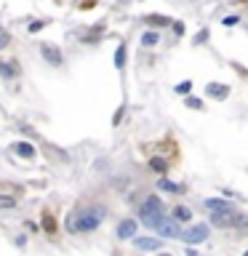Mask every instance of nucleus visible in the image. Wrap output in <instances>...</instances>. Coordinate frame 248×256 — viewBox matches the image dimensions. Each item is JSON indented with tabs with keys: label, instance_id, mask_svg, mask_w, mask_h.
<instances>
[{
	"label": "nucleus",
	"instance_id": "obj_13",
	"mask_svg": "<svg viewBox=\"0 0 248 256\" xmlns=\"http://www.w3.org/2000/svg\"><path fill=\"white\" fill-rule=\"evenodd\" d=\"M11 150H14L19 158H35V147H32L30 141H16V144L11 147Z\"/></svg>",
	"mask_w": 248,
	"mask_h": 256
},
{
	"label": "nucleus",
	"instance_id": "obj_10",
	"mask_svg": "<svg viewBox=\"0 0 248 256\" xmlns=\"http://www.w3.org/2000/svg\"><path fill=\"white\" fill-rule=\"evenodd\" d=\"M232 216H235V211H213L211 214V224L213 227H232Z\"/></svg>",
	"mask_w": 248,
	"mask_h": 256
},
{
	"label": "nucleus",
	"instance_id": "obj_9",
	"mask_svg": "<svg viewBox=\"0 0 248 256\" xmlns=\"http://www.w3.org/2000/svg\"><path fill=\"white\" fill-rule=\"evenodd\" d=\"M134 243H136L139 251H160L163 246L160 237H134Z\"/></svg>",
	"mask_w": 248,
	"mask_h": 256
},
{
	"label": "nucleus",
	"instance_id": "obj_29",
	"mask_svg": "<svg viewBox=\"0 0 248 256\" xmlns=\"http://www.w3.org/2000/svg\"><path fill=\"white\" fill-rule=\"evenodd\" d=\"M157 256H171V254H157Z\"/></svg>",
	"mask_w": 248,
	"mask_h": 256
},
{
	"label": "nucleus",
	"instance_id": "obj_27",
	"mask_svg": "<svg viewBox=\"0 0 248 256\" xmlns=\"http://www.w3.org/2000/svg\"><path fill=\"white\" fill-rule=\"evenodd\" d=\"M171 24H173V32H176V35H184V24L182 21H171Z\"/></svg>",
	"mask_w": 248,
	"mask_h": 256
},
{
	"label": "nucleus",
	"instance_id": "obj_20",
	"mask_svg": "<svg viewBox=\"0 0 248 256\" xmlns=\"http://www.w3.org/2000/svg\"><path fill=\"white\" fill-rule=\"evenodd\" d=\"M176 94H182V96H190L192 94V80H182L176 85Z\"/></svg>",
	"mask_w": 248,
	"mask_h": 256
},
{
	"label": "nucleus",
	"instance_id": "obj_3",
	"mask_svg": "<svg viewBox=\"0 0 248 256\" xmlns=\"http://www.w3.org/2000/svg\"><path fill=\"white\" fill-rule=\"evenodd\" d=\"M182 237L187 246H195V243H203L208 237V224H192V227H187V230L182 232Z\"/></svg>",
	"mask_w": 248,
	"mask_h": 256
},
{
	"label": "nucleus",
	"instance_id": "obj_23",
	"mask_svg": "<svg viewBox=\"0 0 248 256\" xmlns=\"http://www.w3.org/2000/svg\"><path fill=\"white\" fill-rule=\"evenodd\" d=\"M16 206V197L11 195H0V208H14Z\"/></svg>",
	"mask_w": 248,
	"mask_h": 256
},
{
	"label": "nucleus",
	"instance_id": "obj_18",
	"mask_svg": "<svg viewBox=\"0 0 248 256\" xmlns=\"http://www.w3.org/2000/svg\"><path fill=\"white\" fill-rule=\"evenodd\" d=\"M157 43H160V35H157L155 30H147L142 35V45H144V48H155Z\"/></svg>",
	"mask_w": 248,
	"mask_h": 256
},
{
	"label": "nucleus",
	"instance_id": "obj_4",
	"mask_svg": "<svg viewBox=\"0 0 248 256\" xmlns=\"http://www.w3.org/2000/svg\"><path fill=\"white\" fill-rule=\"evenodd\" d=\"M40 56L48 61V64H54V67L64 64V54H61V48H56V45H51V43H43L40 45Z\"/></svg>",
	"mask_w": 248,
	"mask_h": 256
},
{
	"label": "nucleus",
	"instance_id": "obj_12",
	"mask_svg": "<svg viewBox=\"0 0 248 256\" xmlns=\"http://www.w3.org/2000/svg\"><path fill=\"white\" fill-rule=\"evenodd\" d=\"M157 190L171 192V195H182V184H176V181L166 179V176H160V179H157Z\"/></svg>",
	"mask_w": 248,
	"mask_h": 256
},
{
	"label": "nucleus",
	"instance_id": "obj_2",
	"mask_svg": "<svg viewBox=\"0 0 248 256\" xmlns=\"http://www.w3.org/2000/svg\"><path fill=\"white\" fill-rule=\"evenodd\" d=\"M163 203H160V197L157 195H150L147 200L139 206V219H142V224H147L150 230H155L157 224H160V219H163Z\"/></svg>",
	"mask_w": 248,
	"mask_h": 256
},
{
	"label": "nucleus",
	"instance_id": "obj_7",
	"mask_svg": "<svg viewBox=\"0 0 248 256\" xmlns=\"http://www.w3.org/2000/svg\"><path fill=\"white\" fill-rule=\"evenodd\" d=\"M21 75V67L16 59L11 61H0V78H5V80H16V78Z\"/></svg>",
	"mask_w": 248,
	"mask_h": 256
},
{
	"label": "nucleus",
	"instance_id": "obj_11",
	"mask_svg": "<svg viewBox=\"0 0 248 256\" xmlns=\"http://www.w3.org/2000/svg\"><path fill=\"white\" fill-rule=\"evenodd\" d=\"M206 208L208 211H232V203L229 200H222V197H206Z\"/></svg>",
	"mask_w": 248,
	"mask_h": 256
},
{
	"label": "nucleus",
	"instance_id": "obj_17",
	"mask_svg": "<svg viewBox=\"0 0 248 256\" xmlns=\"http://www.w3.org/2000/svg\"><path fill=\"white\" fill-rule=\"evenodd\" d=\"M144 21H147L150 27H168V24H171L173 19H168V16H160V14H150L147 19H144Z\"/></svg>",
	"mask_w": 248,
	"mask_h": 256
},
{
	"label": "nucleus",
	"instance_id": "obj_14",
	"mask_svg": "<svg viewBox=\"0 0 248 256\" xmlns=\"http://www.w3.org/2000/svg\"><path fill=\"white\" fill-rule=\"evenodd\" d=\"M232 227L240 232V235H248V214H238V211H235V216H232Z\"/></svg>",
	"mask_w": 248,
	"mask_h": 256
},
{
	"label": "nucleus",
	"instance_id": "obj_15",
	"mask_svg": "<svg viewBox=\"0 0 248 256\" xmlns=\"http://www.w3.org/2000/svg\"><path fill=\"white\" fill-rule=\"evenodd\" d=\"M126 59H128V48H126V43H120L115 48V70H123V67H126Z\"/></svg>",
	"mask_w": 248,
	"mask_h": 256
},
{
	"label": "nucleus",
	"instance_id": "obj_28",
	"mask_svg": "<svg viewBox=\"0 0 248 256\" xmlns=\"http://www.w3.org/2000/svg\"><path fill=\"white\" fill-rule=\"evenodd\" d=\"M8 43H11V38L5 35V32H0V51H3V48H5V45H8Z\"/></svg>",
	"mask_w": 248,
	"mask_h": 256
},
{
	"label": "nucleus",
	"instance_id": "obj_30",
	"mask_svg": "<svg viewBox=\"0 0 248 256\" xmlns=\"http://www.w3.org/2000/svg\"><path fill=\"white\" fill-rule=\"evenodd\" d=\"M243 256H248V251H246V254H243Z\"/></svg>",
	"mask_w": 248,
	"mask_h": 256
},
{
	"label": "nucleus",
	"instance_id": "obj_25",
	"mask_svg": "<svg viewBox=\"0 0 248 256\" xmlns=\"http://www.w3.org/2000/svg\"><path fill=\"white\" fill-rule=\"evenodd\" d=\"M43 227H46V232H54L56 230V224H54V219H51V216L46 214V216H43Z\"/></svg>",
	"mask_w": 248,
	"mask_h": 256
},
{
	"label": "nucleus",
	"instance_id": "obj_8",
	"mask_svg": "<svg viewBox=\"0 0 248 256\" xmlns=\"http://www.w3.org/2000/svg\"><path fill=\"white\" fill-rule=\"evenodd\" d=\"M206 94L211 96V99H216V101H224L229 96V85L227 83H208L206 85Z\"/></svg>",
	"mask_w": 248,
	"mask_h": 256
},
{
	"label": "nucleus",
	"instance_id": "obj_24",
	"mask_svg": "<svg viewBox=\"0 0 248 256\" xmlns=\"http://www.w3.org/2000/svg\"><path fill=\"white\" fill-rule=\"evenodd\" d=\"M222 24H224V27H235V24H240V16H235V14H232V16H224Z\"/></svg>",
	"mask_w": 248,
	"mask_h": 256
},
{
	"label": "nucleus",
	"instance_id": "obj_5",
	"mask_svg": "<svg viewBox=\"0 0 248 256\" xmlns=\"http://www.w3.org/2000/svg\"><path fill=\"white\" fill-rule=\"evenodd\" d=\"M155 232H157V235H163V237H179V235H182L179 221L168 219V216H163V219H160V224L155 227Z\"/></svg>",
	"mask_w": 248,
	"mask_h": 256
},
{
	"label": "nucleus",
	"instance_id": "obj_6",
	"mask_svg": "<svg viewBox=\"0 0 248 256\" xmlns=\"http://www.w3.org/2000/svg\"><path fill=\"white\" fill-rule=\"evenodd\" d=\"M136 230H139L136 219H123L120 224H117V237H120V240H134Z\"/></svg>",
	"mask_w": 248,
	"mask_h": 256
},
{
	"label": "nucleus",
	"instance_id": "obj_1",
	"mask_svg": "<svg viewBox=\"0 0 248 256\" xmlns=\"http://www.w3.org/2000/svg\"><path fill=\"white\" fill-rule=\"evenodd\" d=\"M104 219V208H88V211H77L75 216L67 219L70 232H94Z\"/></svg>",
	"mask_w": 248,
	"mask_h": 256
},
{
	"label": "nucleus",
	"instance_id": "obj_19",
	"mask_svg": "<svg viewBox=\"0 0 248 256\" xmlns=\"http://www.w3.org/2000/svg\"><path fill=\"white\" fill-rule=\"evenodd\" d=\"M150 171H155V174H166L168 171V160H163V158H150Z\"/></svg>",
	"mask_w": 248,
	"mask_h": 256
},
{
	"label": "nucleus",
	"instance_id": "obj_26",
	"mask_svg": "<svg viewBox=\"0 0 248 256\" xmlns=\"http://www.w3.org/2000/svg\"><path fill=\"white\" fill-rule=\"evenodd\" d=\"M206 40H208V30H200L198 35H195V43L200 45V43H206Z\"/></svg>",
	"mask_w": 248,
	"mask_h": 256
},
{
	"label": "nucleus",
	"instance_id": "obj_21",
	"mask_svg": "<svg viewBox=\"0 0 248 256\" xmlns=\"http://www.w3.org/2000/svg\"><path fill=\"white\" fill-rule=\"evenodd\" d=\"M43 27H48V21H43V19H38V21H32L30 27H27V30H30V35H35V32H40Z\"/></svg>",
	"mask_w": 248,
	"mask_h": 256
},
{
	"label": "nucleus",
	"instance_id": "obj_22",
	"mask_svg": "<svg viewBox=\"0 0 248 256\" xmlns=\"http://www.w3.org/2000/svg\"><path fill=\"white\" fill-rule=\"evenodd\" d=\"M184 104H187L190 110H203V101L198 99V96H187V101H184Z\"/></svg>",
	"mask_w": 248,
	"mask_h": 256
},
{
	"label": "nucleus",
	"instance_id": "obj_16",
	"mask_svg": "<svg viewBox=\"0 0 248 256\" xmlns=\"http://www.w3.org/2000/svg\"><path fill=\"white\" fill-rule=\"evenodd\" d=\"M171 219L173 221H190V219H192V211H190L187 206H176L171 211Z\"/></svg>",
	"mask_w": 248,
	"mask_h": 256
}]
</instances>
